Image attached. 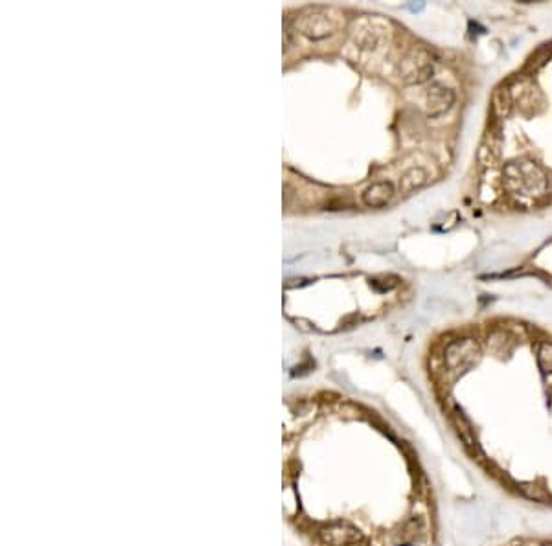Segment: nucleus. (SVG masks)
Returning <instances> with one entry per match:
<instances>
[{
	"mask_svg": "<svg viewBox=\"0 0 552 546\" xmlns=\"http://www.w3.org/2000/svg\"><path fill=\"white\" fill-rule=\"evenodd\" d=\"M284 513L306 546H437L438 506L413 443L381 416L321 392L289 403Z\"/></svg>",
	"mask_w": 552,
	"mask_h": 546,
	"instance_id": "1",
	"label": "nucleus"
},
{
	"mask_svg": "<svg viewBox=\"0 0 552 546\" xmlns=\"http://www.w3.org/2000/svg\"><path fill=\"white\" fill-rule=\"evenodd\" d=\"M505 185L514 193L541 197L549 190V178L534 162L518 161L505 167Z\"/></svg>",
	"mask_w": 552,
	"mask_h": 546,
	"instance_id": "2",
	"label": "nucleus"
},
{
	"mask_svg": "<svg viewBox=\"0 0 552 546\" xmlns=\"http://www.w3.org/2000/svg\"><path fill=\"white\" fill-rule=\"evenodd\" d=\"M299 28L310 39H326L341 28V15L335 10H313L300 17Z\"/></svg>",
	"mask_w": 552,
	"mask_h": 546,
	"instance_id": "3",
	"label": "nucleus"
},
{
	"mask_svg": "<svg viewBox=\"0 0 552 546\" xmlns=\"http://www.w3.org/2000/svg\"><path fill=\"white\" fill-rule=\"evenodd\" d=\"M435 74V67L426 50L413 48L400 63V75L407 85H422L427 83Z\"/></svg>",
	"mask_w": 552,
	"mask_h": 546,
	"instance_id": "4",
	"label": "nucleus"
},
{
	"mask_svg": "<svg viewBox=\"0 0 552 546\" xmlns=\"http://www.w3.org/2000/svg\"><path fill=\"white\" fill-rule=\"evenodd\" d=\"M455 99H457V96H455L453 88L440 85V83H433L426 93L427 116L438 118V116L446 115L455 105Z\"/></svg>",
	"mask_w": 552,
	"mask_h": 546,
	"instance_id": "5",
	"label": "nucleus"
},
{
	"mask_svg": "<svg viewBox=\"0 0 552 546\" xmlns=\"http://www.w3.org/2000/svg\"><path fill=\"white\" fill-rule=\"evenodd\" d=\"M385 39V29L380 28V21L372 19H363L361 23H356V32H354V40L359 48L365 50H376Z\"/></svg>",
	"mask_w": 552,
	"mask_h": 546,
	"instance_id": "6",
	"label": "nucleus"
},
{
	"mask_svg": "<svg viewBox=\"0 0 552 546\" xmlns=\"http://www.w3.org/2000/svg\"><path fill=\"white\" fill-rule=\"evenodd\" d=\"M394 197V186L387 180H380L370 185L367 190L363 191V202L370 208H381L389 204Z\"/></svg>",
	"mask_w": 552,
	"mask_h": 546,
	"instance_id": "7",
	"label": "nucleus"
},
{
	"mask_svg": "<svg viewBox=\"0 0 552 546\" xmlns=\"http://www.w3.org/2000/svg\"><path fill=\"white\" fill-rule=\"evenodd\" d=\"M514 96L510 86H497L492 94V112L497 120H506L512 115Z\"/></svg>",
	"mask_w": 552,
	"mask_h": 546,
	"instance_id": "8",
	"label": "nucleus"
},
{
	"mask_svg": "<svg viewBox=\"0 0 552 546\" xmlns=\"http://www.w3.org/2000/svg\"><path fill=\"white\" fill-rule=\"evenodd\" d=\"M501 156V136L499 132L490 131L486 136H484V142L479 150V162L483 166H494L495 162L499 161Z\"/></svg>",
	"mask_w": 552,
	"mask_h": 546,
	"instance_id": "9",
	"label": "nucleus"
},
{
	"mask_svg": "<svg viewBox=\"0 0 552 546\" xmlns=\"http://www.w3.org/2000/svg\"><path fill=\"white\" fill-rule=\"evenodd\" d=\"M427 180H429V173H427V169H424V167L420 166L411 167V169H407V171L400 177L398 190H400V193H405V195H407L411 191L422 188Z\"/></svg>",
	"mask_w": 552,
	"mask_h": 546,
	"instance_id": "10",
	"label": "nucleus"
},
{
	"mask_svg": "<svg viewBox=\"0 0 552 546\" xmlns=\"http://www.w3.org/2000/svg\"><path fill=\"white\" fill-rule=\"evenodd\" d=\"M499 546H552V535H527V537H514Z\"/></svg>",
	"mask_w": 552,
	"mask_h": 546,
	"instance_id": "11",
	"label": "nucleus"
}]
</instances>
